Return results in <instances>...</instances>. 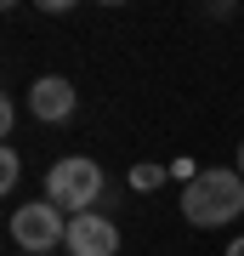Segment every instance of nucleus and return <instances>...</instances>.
<instances>
[{"label":"nucleus","instance_id":"f257e3e1","mask_svg":"<svg viewBox=\"0 0 244 256\" xmlns=\"http://www.w3.org/2000/svg\"><path fill=\"white\" fill-rule=\"evenodd\" d=\"M182 216L193 228H227L233 216H244V176L239 171H199L182 188Z\"/></svg>","mask_w":244,"mask_h":256},{"label":"nucleus","instance_id":"f03ea898","mask_svg":"<svg viewBox=\"0 0 244 256\" xmlns=\"http://www.w3.org/2000/svg\"><path fill=\"white\" fill-rule=\"evenodd\" d=\"M45 200H51L63 216H85V210H97L102 200V165L97 160H57L51 171H45Z\"/></svg>","mask_w":244,"mask_h":256},{"label":"nucleus","instance_id":"7ed1b4c3","mask_svg":"<svg viewBox=\"0 0 244 256\" xmlns=\"http://www.w3.org/2000/svg\"><path fill=\"white\" fill-rule=\"evenodd\" d=\"M11 239H17L23 250H34V256H45V250H57L68 239V216L57 210L51 200H34V205H17L11 210Z\"/></svg>","mask_w":244,"mask_h":256},{"label":"nucleus","instance_id":"20e7f679","mask_svg":"<svg viewBox=\"0 0 244 256\" xmlns=\"http://www.w3.org/2000/svg\"><path fill=\"white\" fill-rule=\"evenodd\" d=\"M68 256H114L119 250V228L102 210H85V216H68Z\"/></svg>","mask_w":244,"mask_h":256},{"label":"nucleus","instance_id":"39448f33","mask_svg":"<svg viewBox=\"0 0 244 256\" xmlns=\"http://www.w3.org/2000/svg\"><path fill=\"white\" fill-rule=\"evenodd\" d=\"M74 102H80V92H74L63 74H45V80L28 86V114L45 120V126H63V120L74 114Z\"/></svg>","mask_w":244,"mask_h":256},{"label":"nucleus","instance_id":"423d86ee","mask_svg":"<svg viewBox=\"0 0 244 256\" xmlns=\"http://www.w3.org/2000/svg\"><path fill=\"white\" fill-rule=\"evenodd\" d=\"M159 182H165V165H136V171H131V188L136 194H154Z\"/></svg>","mask_w":244,"mask_h":256},{"label":"nucleus","instance_id":"0eeeda50","mask_svg":"<svg viewBox=\"0 0 244 256\" xmlns=\"http://www.w3.org/2000/svg\"><path fill=\"white\" fill-rule=\"evenodd\" d=\"M17 176H23V165H17V154L6 148V154H0V194H11V188H17Z\"/></svg>","mask_w":244,"mask_h":256},{"label":"nucleus","instance_id":"6e6552de","mask_svg":"<svg viewBox=\"0 0 244 256\" xmlns=\"http://www.w3.org/2000/svg\"><path fill=\"white\" fill-rule=\"evenodd\" d=\"M227 256H244V234H239V239H233V245H227Z\"/></svg>","mask_w":244,"mask_h":256},{"label":"nucleus","instance_id":"1a4fd4ad","mask_svg":"<svg viewBox=\"0 0 244 256\" xmlns=\"http://www.w3.org/2000/svg\"><path fill=\"white\" fill-rule=\"evenodd\" d=\"M233 171H239V176H244V142H239V165H233Z\"/></svg>","mask_w":244,"mask_h":256}]
</instances>
